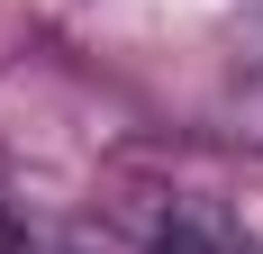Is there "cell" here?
Masks as SVG:
<instances>
[{"label": "cell", "instance_id": "obj_1", "mask_svg": "<svg viewBox=\"0 0 263 254\" xmlns=\"http://www.w3.org/2000/svg\"><path fill=\"white\" fill-rule=\"evenodd\" d=\"M155 254H263L245 236V218H227L218 200H173L155 218Z\"/></svg>", "mask_w": 263, "mask_h": 254}, {"label": "cell", "instance_id": "obj_2", "mask_svg": "<svg viewBox=\"0 0 263 254\" xmlns=\"http://www.w3.org/2000/svg\"><path fill=\"white\" fill-rule=\"evenodd\" d=\"M9 236H18V227H9V182H0V245H9Z\"/></svg>", "mask_w": 263, "mask_h": 254}]
</instances>
